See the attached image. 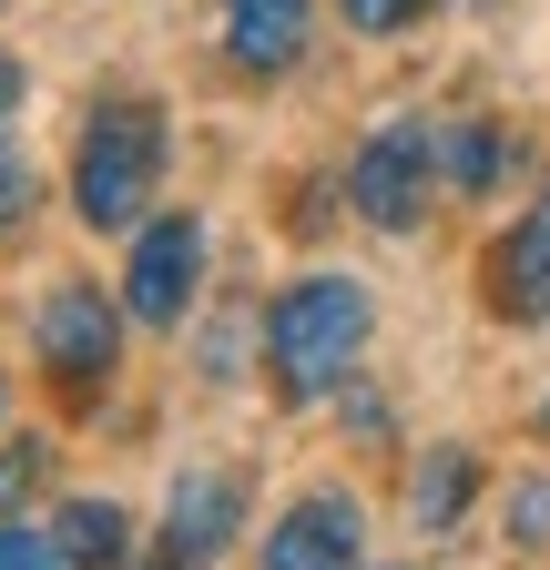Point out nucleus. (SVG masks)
<instances>
[{"mask_svg": "<svg viewBox=\"0 0 550 570\" xmlns=\"http://www.w3.org/2000/svg\"><path fill=\"white\" fill-rule=\"evenodd\" d=\"M51 479V439H0V520H21Z\"/></svg>", "mask_w": 550, "mask_h": 570, "instance_id": "nucleus-13", "label": "nucleus"}, {"mask_svg": "<svg viewBox=\"0 0 550 570\" xmlns=\"http://www.w3.org/2000/svg\"><path fill=\"white\" fill-rule=\"evenodd\" d=\"M479 285H490V306H500L510 326H540V316H550V194H540V204L520 214V225L490 245Z\"/></svg>", "mask_w": 550, "mask_h": 570, "instance_id": "nucleus-8", "label": "nucleus"}, {"mask_svg": "<svg viewBox=\"0 0 550 570\" xmlns=\"http://www.w3.org/2000/svg\"><path fill=\"white\" fill-rule=\"evenodd\" d=\"M164 184V112L144 92H102L82 122V154H72V204L92 235H132L144 204Z\"/></svg>", "mask_w": 550, "mask_h": 570, "instance_id": "nucleus-2", "label": "nucleus"}, {"mask_svg": "<svg viewBox=\"0 0 550 570\" xmlns=\"http://www.w3.org/2000/svg\"><path fill=\"white\" fill-rule=\"evenodd\" d=\"M31 194H41V174L11 154V142H0V245H11V235L31 225Z\"/></svg>", "mask_w": 550, "mask_h": 570, "instance_id": "nucleus-15", "label": "nucleus"}, {"mask_svg": "<svg viewBox=\"0 0 550 570\" xmlns=\"http://www.w3.org/2000/svg\"><path fill=\"white\" fill-rule=\"evenodd\" d=\"M510 550L550 560V479H520V489H510Z\"/></svg>", "mask_w": 550, "mask_h": 570, "instance_id": "nucleus-14", "label": "nucleus"}, {"mask_svg": "<svg viewBox=\"0 0 550 570\" xmlns=\"http://www.w3.org/2000/svg\"><path fill=\"white\" fill-rule=\"evenodd\" d=\"M31 346H41V377L61 397H102L112 356H122V316H112L102 285H51L41 316H31Z\"/></svg>", "mask_w": 550, "mask_h": 570, "instance_id": "nucleus-4", "label": "nucleus"}, {"mask_svg": "<svg viewBox=\"0 0 550 570\" xmlns=\"http://www.w3.org/2000/svg\"><path fill=\"white\" fill-rule=\"evenodd\" d=\"M0 570H61V560H51L31 530H11V520H0Z\"/></svg>", "mask_w": 550, "mask_h": 570, "instance_id": "nucleus-17", "label": "nucleus"}, {"mask_svg": "<svg viewBox=\"0 0 550 570\" xmlns=\"http://www.w3.org/2000/svg\"><path fill=\"white\" fill-rule=\"evenodd\" d=\"M500 164H510L500 122H449V132H439V184H449V194H490Z\"/></svg>", "mask_w": 550, "mask_h": 570, "instance_id": "nucleus-11", "label": "nucleus"}, {"mask_svg": "<svg viewBox=\"0 0 550 570\" xmlns=\"http://www.w3.org/2000/svg\"><path fill=\"white\" fill-rule=\"evenodd\" d=\"M122 550H132V520L112 499H72V510L51 520V560L61 570H122Z\"/></svg>", "mask_w": 550, "mask_h": 570, "instance_id": "nucleus-10", "label": "nucleus"}, {"mask_svg": "<svg viewBox=\"0 0 550 570\" xmlns=\"http://www.w3.org/2000/svg\"><path fill=\"white\" fill-rule=\"evenodd\" d=\"M235 530H245V479L235 469H184L174 479V510H164V560H215V550H235Z\"/></svg>", "mask_w": 550, "mask_h": 570, "instance_id": "nucleus-7", "label": "nucleus"}, {"mask_svg": "<svg viewBox=\"0 0 550 570\" xmlns=\"http://www.w3.org/2000/svg\"><path fill=\"white\" fill-rule=\"evenodd\" d=\"M11 112H21V61L0 51V122H11Z\"/></svg>", "mask_w": 550, "mask_h": 570, "instance_id": "nucleus-18", "label": "nucleus"}, {"mask_svg": "<svg viewBox=\"0 0 550 570\" xmlns=\"http://www.w3.org/2000/svg\"><path fill=\"white\" fill-rule=\"evenodd\" d=\"M357 550H367L357 499H347V489H306L296 510L265 530V560H255V570H357Z\"/></svg>", "mask_w": 550, "mask_h": 570, "instance_id": "nucleus-6", "label": "nucleus"}, {"mask_svg": "<svg viewBox=\"0 0 550 570\" xmlns=\"http://www.w3.org/2000/svg\"><path fill=\"white\" fill-rule=\"evenodd\" d=\"M154 570H194V560H154Z\"/></svg>", "mask_w": 550, "mask_h": 570, "instance_id": "nucleus-20", "label": "nucleus"}, {"mask_svg": "<svg viewBox=\"0 0 550 570\" xmlns=\"http://www.w3.org/2000/svg\"><path fill=\"white\" fill-rule=\"evenodd\" d=\"M367 285L357 275H296L286 296L265 306V367L286 397H326V387H347V367L367 356Z\"/></svg>", "mask_w": 550, "mask_h": 570, "instance_id": "nucleus-1", "label": "nucleus"}, {"mask_svg": "<svg viewBox=\"0 0 550 570\" xmlns=\"http://www.w3.org/2000/svg\"><path fill=\"white\" fill-rule=\"evenodd\" d=\"M336 11H347L357 31H377V41H387V31H407V21H419L429 0H336Z\"/></svg>", "mask_w": 550, "mask_h": 570, "instance_id": "nucleus-16", "label": "nucleus"}, {"mask_svg": "<svg viewBox=\"0 0 550 570\" xmlns=\"http://www.w3.org/2000/svg\"><path fill=\"white\" fill-rule=\"evenodd\" d=\"M306 51V0H225V61L255 71V82H275Z\"/></svg>", "mask_w": 550, "mask_h": 570, "instance_id": "nucleus-9", "label": "nucleus"}, {"mask_svg": "<svg viewBox=\"0 0 550 570\" xmlns=\"http://www.w3.org/2000/svg\"><path fill=\"white\" fill-rule=\"evenodd\" d=\"M347 204L367 214L377 235H407V225H429V204H439V122L419 112H397L357 142V164H347Z\"/></svg>", "mask_w": 550, "mask_h": 570, "instance_id": "nucleus-3", "label": "nucleus"}, {"mask_svg": "<svg viewBox=\"0 0 550 570\" xmlns=\"http://www.w3.org/2000/svg\"><path fill=\"white\" fill-rule=\"evenodd\" d=\"M194 285H204V225H194V214H154V225H132L122 316H144V326H184V316H194Z\"/></svg>", "mask_w": 550, "mask_h": 570, "instance_id": "nucleus-5", "label": "nucleus"}, {"mask_svg": "<svg viewBox=\"0 0 550 570\" xmlns=\"http://www.w3.org/2000/svg\"><path fill=\"white\" fill-rule=\"evenodd\" d=\"M540 439H550V397H540Z\"/></svg>", "mask_w": 550, "mask_h": 570, "instance_id": "nucleus-19", "label": "nucleus"}, {"mask_svg": "<svg viewBox=\"0 0 550 570\" xmlns=\"http://www.w3.org/2000/svg\"><path fill=\"white\" fill-rule=\"evenodd\" d=\"M469 489H479V459L469 449H429L419 459V530H459V510H469Z\"/></svg>", "mask_w": 550, "mask_h": 570, "instance_id": "nucleus-12", "label": "nucleus"}]
</instances>
